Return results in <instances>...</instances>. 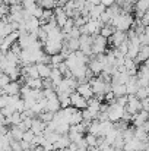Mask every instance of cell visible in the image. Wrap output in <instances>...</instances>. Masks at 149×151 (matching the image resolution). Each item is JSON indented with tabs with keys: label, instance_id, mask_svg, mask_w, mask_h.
<instances>
[{
	"label": "cell",
	"instance_id": "cell-1",
	"mask_svg": "<svg viewBox=\"0 0 149 151\" xmlns=\"http://www.w3.org/2000/svg\"><path fill=\"white\" fill-rule=\"evenodd\" d=\"M107 38H104L99 34L92 35V44H91V51L92 54H99V53H105L107 50Z\"/></svg>",
	"mask_w": 149,
	"mask_h": 151
},
{
	"label": "cell",
	"instance_id": "cell-2",
	"mask_svg": "<svg viewBox=\"0 0 149 151\" xmlns=\"http://www.w3.org/2000/svg\"><path fill=\"white\" fill-rule=\"evenodd\" d=\"M123 111H124V107L118 106L117 103H113V104H108V109H107V117L110 122H117L121 119L123 116Z\"/></svg>",
	"mask_w": 149,
	"mask_h": 151
},
{
	"label": "cell",
	"instance_id": "cell-3",
	"mask_svg": "<svg viewBox=\"0 0 149 151\" xmlns=\"http://www.w3.org/2000/svg\"><path fill=\"white\" fill-rule=\"evenodd\" d=\"M69 99H70V106L76 107L78 110H83V109H86V100H85L81 94H78L76 91L70 93Z\"/></svg>",
	"mask_w": 149,
	"mask_h": 151
},
{
	"label": "cell",
	"instance_id": "cell-4",
	"mask_svg": "<svg viewBox=\"0 0 149 151\" xmlns=\"http://www.w3.org/2000/svg\"><path fill=\"white\" fill-rule=\"evenodd\" d=\"M78 94H81L85 100H88V99H91L92 96H94V93H92V90H91V85L88 84V82H82V84H78V87H76V90H75Z\"/></svg>",
	"mask_w": 149,
	"mask_h": 151
},
{
	"label": "cell",
	"instance_id": "cell-5",
	"mask_svg": "<svg viewBox=\"0 0 149 151\" xmlns=\"http://www.w3.org/2000/svg\"><path fill=\"white\" fill-rule=\"evenodd\" d=\"M148 57H149V47L148 46H140V47H139V51H138V54H136V57H135L133 60H135L136 65H139V63L146 62Z\"/></svg>",
	"mask_w": 149,
	"mask_h": 151
},
{
	"label": "cell",
	"instance_id": "cell-6",
	"mask_svg": "<svg viewBox=\"0 0 149 151\" xmlns=\"http://www.w3.org/2000/svg\"><path fill=\"white\" fill-rule=\"evenodd\" d=\"M25 22V27H26V31L28 32H37V29L40 28V21L38 18H34V16H29Z\"/></svg>",
	"mask_w": 149,
	"mask_h": 151
},
{
	"label": "cell",
	"instance_id": "cell-7",
	"mask_svg": "<svg viewBox=\"0 0 149 151\" xmlns=\"http://www.w3.org/2000/svg\"><path fill=\"white\" fill-rule=\"evenodd\" d=\"M4 93L7 96H15V94H19V90H21V84L18 81H10L6 87H3Z\"/></svg>",
	"mask_w": 149,
	"mask_h": 151
},
{
	"label": "cell",
	"instance_id": "cell-8",
	"mask_svg": "<svg viewBox=\"0 0 149 151\" xmlns=\"http://www.w3.org/2000/svg\"><path fill=\"white\" fill-rule=\"evenodd\" d=\"M37 65V70H38V76L41 79H46L50 76L51 72V65H46V63H35Z\"/></svg>",
	"mask_w": 149,
	"mask_h": 151
},
{
	"label": "cell",
	"instance_id": "cell-9",
	"mask_svg": "<svg viewBox=\"0 0 149 151\" xmlns=\"http://www.w3.org/2000/svg\"><path fill=\"white\" fill-rule=\"evenodd\" d=\"M88 68H89V70L94 73V75H99L101 72H102V63L98 62L95 57L94 59H91V60H88Z\"/></svg>",
	"mask_w": 149,
	"mask_h": 151
},
{
	"label": "cell",
	"instance_id": "cell-10",
	"mask_svg": "<svg viewBox=\"0 0 149 151\" xmlns=\"http://www.w3.org/2000/svg\"><path fill=\"white\" fill-rule=\"evenodd\" d=\"M69 144H70V139H69L67 134H64V135H60L58 137V139L53 144V147H54V150H61V148L69 147Z\"/></svg>",
	"mask_w": 149,
	"mask_h": 151
},
{
	"label": "cell",
	"instance_id": "cell-11",
	"mask_svg": "<svg viewBox=\"0 0 149 151\" xmlns=\"http://www.w3.org/2000/svg\"><path fill=\"white\" fill-rule=\"evenodd\" d=\"M46 100H47L46 110L53 111V113H56V111L60 110V101H58V99H57V96H54V97H51V99H46Z\"/></svg>",
	"mask_w": 149,
	"mask_h": 151
},
{
	"label": "cell",
	"instance_id": "cell-12",
	"mask_svg": "<svg viewBox=\"0 0 149 151\" xmlns=\"http://www.w3.org/2000/svg\"><path fill=\"white\" fill-rule=\"evenodd\" d=\"M105 10V6L104 4H97V6H94L91 10H89V13H88V16H89V19H98L99 16H101V13Z\"/></svg>",
	"mask_w": 149,
	"mask_h": 151
},
{
	"label": "cell",
	"instance_id": "cell-13",
	"mask_svg": "<svg viewBox=\"0 0 149 151\" xmlns=\"http://www.w3.org/2000/svg\"><path fill=\"white\" fill-rule=\"evenodd\" d=\"M111 91L114 94V97H120L126 94V85L124 84H118V85H111Z\"/></svg>",
	"mask_w": 149,
	"mask_h": 151
},
{
	"label": "cell",
	"instance_id": "cell-14",
	"mask_svg": "<svg viewBox=\"0 0 149 151\" xmlns=\"http://www.w3.org/2000/svg\"><path fill=\"white\" fill-rule=\"evenodd\" d=\"M83 119H82V111L81 110H76L72 116H70V119H69V125H78V123H81Z\"/></svg>",
	"mask_w": 149,
	"mask_h": 151
},
{
	"label": "cell",
	"instance_id": "cell-15",
	"mask_svg": "<svg viewBox=\"0 0 149 151\" xmlns=\"http://www.w3.org/2000/svg\"><path fill=\"white\" fill-rule=\"evenodd\" d=\"M37 4L44 9H54L57 6V0H38Z\"/></svg>",
	"mask_w": 149,
	"mask_h": 151
},
{
	"label": "cell",
	"instance_id": "cell-16",
	"mask_svg": "<svg viewBox=\"0 0 149 151\" xmlns=\"http://www.w3.org/2000/svg\"><path fill=\"white\" fill-rule=\"evenodd\" d=\"M135 4H136V6H133V9H136V10H140V12H148L149 0H138Z\"/></svg>",
	"mask_w": 149,
	"mask_h": 151
},
{
	"label": "cell",
	"instance_id": "cell-17",
	"mask_svg": "<svg viewBox=\"0 0 149 151\" xmlns=\"http://www.w3.org/2000/svg\"><path fill=\"white\" fill-rule=\"evenodd\" d=\"M83 138H85V142H86L88 147H94V145H97V135L88 132L86 135H83Z\"/></svg>",
	"mask_w": 149,
	"mask_h": 151
},
{
	"label": "cell",
	"instance_id": "cell-18",
	"mask_svg": "<svg viewBox=\"0 0 149 151\" xmlns=\"http://www.w3.org/2000/svg\"><path fill=\"white\" fill-rule=\"evenodd\" d=\"M72 28H73V18H67L66 22H64V25H63L60 29H61V32L66 35V34H69V31H70Z\"/></svg>",
	"mask_w": 149,
	"mask_h": 151
},
{
	"label": "cell",
	"instance_id": "cell-19",
	"mask_svg": "<svg viewBox=\"0 0 149 151\" xmlns=\"http://www.w3.org/2000/svg\"><path fill=\"white\" fill-rule=\"evenodd\" d=\"M148 87H143V88H138V91L135 93V96H136V99L138 100H142V99H146L148 97Z\"/></svg>",
	"mask_w": 149,
	"mask_h": 151
},
{
	"label": "cell",
	"instance_id": "cell-20",
	"mask_svg": "<svg viewBox=\"0 0 149 151\" xmlns=\"http://www.w3.org/2000/svg\"><path fill=\"white\" fill-rule=\"evenodd\" d=\"M34 137H35V134H34L31 129H28V131H25V132H24V135H22V139L31 144V142H32V139H34Z\"/></svg>",
	"mask_w": 149,
	"mask_h": 151
},
{
	"label": "cell",
	"instance_id": "cell-21",
	"mask_svg": "<svg viewBox=\"0 0 149 151\" xmlns=\"http://www.w3.org/2000/svg\"><path fill=\"white\" fill-rule=\"evenodd\" d=\"M10 82V78H9V75H6V73H0V88H3V87H6L7 84Z\"/></svg>",
	"mask_w": 149,
	"mask_h": 151
},
{
	"label": "cell",
	"instance_id": "cell-22",
	"mask_svg": "<svg viewBox=\"0 0 149 151\" xmlns=\"http://www.w3.org/2000/svg\"><path fill=\"white\" fill-rule=\"evenodd\" d=\"M43 10H44V7H41V6H38V4H37V6L34 7V10H32V16L40 19V18H41V15H43Z\"/></svg>",
	"mask_w": 149,
	"mask_h": 151
},
{
	"label": "cell",
	"instance_id": "cell-23",
	"mask_svg": "<svg viewBox=\"0 0 149 151\" xmlns=\"http://www.w3.org/2000/svg\"><path fill=\"white\" fill-rule=\"evenodd\" d=\"M115 103H117L118 106L124 107V106L127 104V94H124V96H120V97H115Z\"/></svg>",
	"mask_w": 149,
	"mask_h": 151
},
{
	"label": "cell",
	"instance_id": "cell-24",
	"mask_svg": "<svg viewBox=\"0 0 149 151\" xmlns=\"http://www.w3.org/2000/svg\"><path fill=\"white\" fill-rule=\"evenodd\" d=\"M139 21H140V24H142L143 27H148V24H149V13L148 12H145V13L140 16V19H139Z\"/></svg>",
	"mask_w": 149,
	"mask_h": 151
},
{
	"label": "cell",
	"instance_id": "cell-25",
	"mask_svg": "<svg viewBox=\"0 0 149 151\" xmlns=\"http://www.w3.org/2000/svg\"><path fill=\"white\" fill-rule=\"evenodd\" d=\"M140 101V109L142 110H145V111H148L149 110V99L146 97V99H142V100H139Z\"/></svg>",
	"mask_w": 149,
	"mask_h": 151
},
{
	"label": "cell",
	"instance_id": "cell-26",
	"mask_svg": "<svg viewBox=\"0 0 149 151\" xmlns=\"http://www.w3.org/2000/svg\"><path fill=\"white\" fill-rule=\"evenodd\" d=\"M101 4H104L105 7H110L111 4H114V0H101Z\"/></svg>",
	"mask_w": 149,
	"mask_h": 151
},
{
	"label": "cell",
	"instance_id": "cell-27",
	"mask_svg": "<svg viewBox=\"0 0 149 151\" xmlns=\"http://www.w3.org/2000/svg\"><path fill=\"white\" fill-rule=\"evenodd\" d=\"M88 1H89L92 6H97V4H99V3H101V0H88Z\"/></svg>",
	"mask_w": 149,
	"mask_h": 151
},
{
	"label": "cell",
	"instance_id": "cell-28",
	"mask_svg": "<svg viewBox=\"0 0 149 151\" xmlns=\"http://www.w3.org/2000/svg\"><path fill=\"white\" fill-rule=\"evenodd\" d=\"M124 0H114V3H117V4H121Z\"/></svg>",
	"mask_w": 149,
	"mask_h": 151
},
{
	"label": "cell",
	"instance_id": "cell-29",
	"mask_svg": "<svg viewBox=\"0 0 149 151\" xmlns=\"http://www.w3.org/2000/svg\"><path fill=\"white\" fill-rule=\"evenodd\" d=\"M78 151H91V150H89V148L86 147V148H79V150H78Z\"/></svg>",
	"mask_w": 149,
	"mask_h": 151
},
{
	"label": "cell",
	"instance_id": "cell-30",
	"mask_svg": "<svg viewBox=\"0 0 149 151\" xmlns=\"http://www.w3.org/2000/svg\"><path fill=\"white\" fill-rule=\"evenodd\" d=\"M129 1H130V3H133V4H135V3H136V1H138V0H129Z\"/></svg>",
	"mask_w": 149,
	"mask_h": 151
}]
</instances>
